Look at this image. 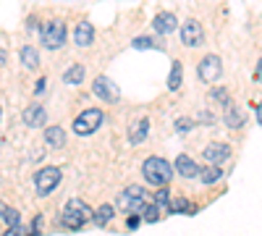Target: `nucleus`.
Returning a JSON list of instances; mask_svg holds the SVG:
<instances>
[{
  "mask_svg": "<svg viewBox=\"0 0 262 236\" xmlns=\"http://www.w3.org/2000/svg\"><path fill=\"white\" fill-rule=\"evenodd\" d=\"M92 92L97 95V97H102L105 102H116L118 97H121V92H118V87L107 79V76H97L95 79V87H92Z\"/></svg>",
  "mask_w": 262,
  "mask_h": 236,
  "instance_id": "1a4fd4ad",
  "label": "nucleus"
},
{
  "mask_svg": "<svg viewBox=\"0 0 262 236\" xmlns=\"http://www.w3.org/2000/svg\"><path fill=\"white\" fill-rule=\"evenodd\" d=\"M113 216H116V207L113 205H100L92 221H95V226H107V223L113 221Z\"/></svg>",
  "mask_w": 262,
  "mask_h": 236,
  "instance_id": "6ab92c4d",
  "label": "nucleus"
},
{
  "mask_svg": "<svg viewBox=\"0 0 262 236\" xmlns=\"http://www.w3.org/2000/svg\"><path fill=\"white\" fill-rule=\"evenodd\" d=\"M39 37H42V45H45L48 50H58L63 48L66 42V24L63 21H45V24L39 27Z\"/></svg>",
  "mask_w": 262,
  "mask_h": 236,
  "instance_id": "7ed1b4c3",
  "label": "nucleus"
},
{
  "mask_svg": "<svg viewBox=\"0 0 262 236\" xmlns=\"http://www.w3.org/2000/svg\"><path fill=\"white\" fill-rule=\"evenodd\" d=\"M257 81H262V58H259V63H257Z\"/></svg>",
  "mask_w": 262,
  "mask_h": 236,
  "instance_id": "473e14b6",
  "label": "nucleus"
},
{
  "mask_svg": "<svg viewBox=\"0 0 262 236\" xmlns=\"http://www.w3.org/2000/svg\"><path fill=\"white\" fill-rule=\"evenodd\" d=\"M223 121H226V126L228 128H242L244 126V113L236 108V105H226V113H223Z\"/></svg>",
  "mask_w": 262,
  "mask_h": 236,
  "instance_id": "2eb2a0df",
  "label": "nucleus"
},
{
  "mask_svg": "<svg viewBox=\"0 0 262 236\" xmlns=\"http://www.w3.org/2000/svg\"><path fill=\"white\" fill-rule=\"evenodd\" d=\"M152 45H155V42H152L149 37H137V39H134V48H137V50H147V48H152Z\"/></svg>",
  "mask_w": 262,
  "mask_h": 236,
  "instance_id": "bb28decb",
  "label": "nucleus"
},
{
  "mask_svg": "<svg viewBox=\"0 0 262 236\" xmlns=\"http://www.w3.org/2000/svg\"><path fill=\"white\" fill-rule=\"evenodd\" d=\"M45 142L53 147V149H60L66 144V134H63V128L60 126H50L45 128Z\"/></svg>",
  "mask_w": 262,
  "mask_h": 236,
  "instance_id": "dca6fc26",
  "label": "nucleus"
},
{
  "mask_svg": "<svg viewBox=\"0 0 262 236\" xmlns=\"http://www.w3.org/2000/svg\"><path fill=\"white\" fill-rule=\"evenodd\" d=\"M202 39H205V32H202V24L196 18H189L181 24V42L186 48H196V45H202Z\"/></svg>",
  "mask_w": 262,
  "mask_h": 236,
  "instance_id": "0eeeda50",
  "label": "nucleus"
},
{
  "mask_svg": "<svg viewBox=\"0 0 262 236\" xmlns=\"http://www.w3.org/2000/svg\"><path fill=\"white\" fill-rule=\"evenodd\" d=\"M100 123H102V111L100 108H90V111H84L74 121V132L79 137H90V134H95L97 128H100Z\"/></svg>",
  "mask_w": 262,
  "mask_h": 236,
  "instance_id": "39448f33",
  "label": "nucleus"
},
{
  "mask_svg": "<svg viewBox=\"0 0 262 236\" xmlns=\"http://www.w3.org/2000/svg\"><path fill=\"white\" fill-rule=\"evenodd\" d=\"M170 212H186V216H194L196 207H194V202L179 197V200H170Z\"/></svg>",
  "mask_w": 262,
  "mask_h": 236,
  "instance_id": "5701e85b",
  "label": "nucleus"
},
{
  "mask_svg": "<svg viewBox=\"0 0 262 236\" xmlns=\"http://www.w3.org/2000/svg\"><path fill=\"white\" fill-rule=\"evenodd\" d=\"M60 184V168L55 165H45L37 170L34 176V186H37V195H50V191Z\"/></svg>",
  "mask_w": 262,
  "mask_h": 236,
  "instance_id": "423d86ee",
  "label": "nucleus"
},
{
  "mask_svg": "<svg viewBox=\"0 0 262 236\" xmlns=\"http://www.w3.org/2000/svg\"><path fill=\"white\" fill-rule=\"evenodd\" d=\"M155 205H158V207H160V205H170V189H168V186H163V189L155 191Z\"/></svg>",
  "mask_w": 262,
  "mask_h": 236,
  "instance_id": "a878e982",
  "label": "nucleus"
},
{
  "mask_svg": "<svg viewBox=\"0 0 262 236\" xmlns=\"http://www.w3.org/2000/svg\"><path fill=\"white\" fill-rule=\"evenodd\" d=\"M45 84H48L45 79H39V81H37V87H34V90H37V92H45Z\"/></svg>",
  "mask_w": 262,
  "mask_h": 236,
  "instance_id": "2f4dec72",
  "label": "nucleus"
},
{
  "mask_svg": "<svg viewBox=\"0 0 262 236\" xmlns=\"http://www.w3.org/2000/svg\"><path fill=\"white\" fill-rule=\"evenodd\" d=\"M74 42L79 48H90L95 42V27L90 24V21H79L76 29H74Z\"/></svg>",
  "mask_w": 262,
  "mask_h": 236,
  "instance_id": "9d476101",
  "label": "nucleus"
},
{
  "mask_svg": "<svg viewBox=\"0 0 262 236\" xmlns=\"http://www.w3.org/2000/svg\"><path fill=\"white\" fill-rule=\"evenodd\" d=\"M257 121H259V123H262V102H259V105H257Z\"/></svg>",
  "mask_w": 262,
  "mask_h": 236,
  "instance_id": "72a5a7b5",
  "label": "nucleus"
},
{
  "mask_svg": "<svg viewBox=\"0 0 262 236\" xmlns=\"http://www.w3.org/2000/svg\"><path fill=\"white\" fill-rule=\"evenodd\" d=\"M221 176H223V168H221V165L200 168V179H202V184H215V181H221Z\"/></svg>",
  "mask_w": 262,
  "mask_h": 236,
  "instance_id": "412c9836",
  "label": "nucleus"
},
{
  "mask_svg": "<svg viewBox=\"0 0 262 236\" xmlns=\"http://www.w3.org/2000/svg\"><path fill=\"white\" fill-rule=\"evenodd\" d=\"M181 79H184V66H181V60H173L170 63V76H168V90L176 92L181 87Z\"/></svg>",
  "mask_w": 262,
  "mask_h": 236,
  "instance_id": "f3484780",
  "label": "nucleus"
},
{
  "mask_svg": "<svg viewBox=\"0 0 262 236\" xmlns=\"http://www.w3.org/2000/svg\"><path fill=\"white\" fill-rule=\"evenodd\" d=\"M176 128H179V132H191L194 121H191V118H179V121H176Z\"/></svg>",
  "mask_w": 262,
  "mask_h": 236,
  "instance_id": "c85d7f7f",
  "label": "nucleus"
},
{
  "mask_svg": "<svg viewBox=\"0 0 262 236\" xmlns=\"http://www.w3.org/2000/svg\"><path fill=\"white\" fill-rule=\"evenodd\" d=\"M147 128H149V121H147V118H142L139 123L131 126V132H128L131 144H139V142H144V137H147Z\"/></svg>",
  "mask_w": 262,
  "mask_h": 236,
  "instance_id": "aec40b11",
  "label": "nucleus"
},
{
  "mask_svg": "<svg viewBox=\"0 0 262 236\" xmlns=\"http://www.w3.org/2000/svg\"><path fill=\"white\" fill-rule=\"evenodd\" d=\"M3 236H21V228H18V226H16V228H8Z\"/></svg>",
  "mask_w": 262,
  "mask_h": 236,
  "instance_id": "7c9ffc66",
  "label": "nucleus"
},
{
  "mask_svg": "<svg viewBox=\"0 0 262 236\" xmlns=\"http://www.w3.org/2000/svg\"><path fill=\"white\" fill-rule=\"evenodd\" d=\"M92 218H95V210L86 205V202H81V200H69V202H66V207H63L60 223H63L66 228H71V231H79L86 221H92Z\"/></svg>",
  "mask_w": 262,
  "mask_h": 236,
  "instance_id": "f03ea898",
  "label": "nucleus"
},
{
  "mask_svg": "<svg viewBox=\"0 0 262 236\" xmlns=\"http://www.w3.org/2000/svg\"><path fill=\"white\" fill-rule=\"evenodd\" d=\"M142 174H144V179H147L152 186L163 189V186H168V181L173 179V168H170V163H168L165 158L152 155V158H147V160L142 163Z\"/></svg>",
  "mask_w": 262,
  "mask_h": 236,
  "instance_id": "f257e3e1",
  "label": "nucleus"
},
{
  "mask_svg": "<svg viewBox=\"0 0 262 236\" xmlns=\"http://www.w3.org/2000/svg\"><path fill=\"white\" fill-rule=\"evenodd\" d=\"M221 66H223V63H221V58H217V55H205L202 63L196 66V74H200L202 81L212 84V81L221 79Z\"/></svg>",
  "mask_w": 262,
  "mask_h": 236,
  "instance_id": "6e6552de",
  "label": "nucleus"
},
{
  "mask_svg": "<svg viewBox=\"0 0 262 236\" xmlns=\"http://www.w3.org/2000/svg\"><path fill=\"white\" fill-rule=\"evenodd\" d=\"M210 97H212V100H217V102H226V105H228V92H226L223 87H221V90H212V92H210Z\"/></svg>",
  "mask_w": 262,
  "mask_h": 236,
  "instance_id": "cd10ccee",
  "label": "nucleus"
},
{
  "mask_svg": "<svg viewBox=\"0 0 262 236\" xmlns=\"http://www.w3.org/2000/svg\"><path fill=\"white\" fill-rule=\"evenodd\" d=\"M116 207L128 212V216H139V212L144 210V189L142 186H128L126 191H121Z\"/></svg>",
  "mask_w": 262,
  "mask_h": 236,
  "instance_id": "20e7f679",
  "label": "nucleus"
},
{
  "mask_svg": "<svg viewBox=\"0 0 262 236\" xmlns=\"http://www.w3.org/2000/svg\"><path fill=\"white\" fill-rule=\"evenodd\" d=\"M0 218H3L11 228H16V226H18V212H16L11 205H6V202H0Z\"/></svg>",
  "mask_w": 262,
  "mask_h": 236,
  "instance_id": "b1692460",
  "label": "nucleus"
},
{
  "mask_svg": "<svg viewBox=\"0 0 262 236\" xmlns=\"http://www.w3.org/2000/svg\"><path fill=\"white\" fill-rule=\"evenodd\" d=\"M45 118H48V113H45V108H42V105H29V108L24 111V123L27 126H42L45 123Z\"/></svg>",
  "mask_w": 262,
  "mask_h": 236,
  "instance_id": "4468645a",
  "label": "nucleus"
},
{
  "mask_svg": "<svg viewBox=\"0 0 262 236\" xmlns=\"http://www.w3.org/2000/svg\"><path fill=\"white\" fill-rule=\"evenodd\" d=\"M0 66H6V53L0 50Z\"/></svg>",
  "mask_w": 262,
  "mask_h": 236,
  "instance_id": "f704fd0d",
  "label": "nucleus"
},
{
  "mask_svg": "<svg viewBox=\"0 0 262 236\" xmlns=\"http://www.w3.org/2000/svg\"><path fill=\"white\" fill-rule=\"evenodd\" d=\"M176 170H179L184 179H194L196 174H200V165H196L189 155H179L176 158Z\"/></svg>",
  "mask_w": 262,
  "mask_h": 236,
  "instance_id": "ddd939ff",
  "label": "nucleus"
},
{
  "mask_svg": "<svg viewBox=\"0 0 262 236\" xmlns=\"http://www.w3.org/2000/svg\"><path fill=\"white\" fill-rule=\"evenodd\" d=\"M160 218V207L158 205H147L144 210H142V221H147V223H155Z\"/></svg>",
  "mask_w": 262,
  "mask_h": 236,
  "instance_id": "393cba45",
  "label": "nucleus"
},
{
  "mask_svg": "<svg viewBox=\"0 0 262 236\" xmlns=\"http://www.w3.org/2000/svg\"><path fill=\"white\" fill-rule=\"evenodd\" d=\"M139 223H142V216H128V221H126V226H128L131 231H137Z\"/></svg>",
  "mask_w": 262,
  "mask_h": 236,
  "instance_id": "c756f323",
  "label": "nucleus"
},
{
  "mask_svg": "<svg viewBox=\"0 0 262 236\" xmlns=\"http://www.w3.org/2000/svg\"><path fill=\"white\" fill-rule=\"evenodd\" d=\"M228 155H231V147H228V144H221V142H212V144H207V149H205V160H210L212 165H221Z\"/></svg>",
  "mask_w": 262,
  "mask_h": 236,
  "instance_id": "f8f14e48",
  "label": "nucleus"
},
{
  "mask_svg": "<svg viewBox=\"0 0 262 236\" xmlns=\"http://www.w3.org/2000/svg\"><path fill=\"white\" fill-rule=\"evenodd\" d=\"M152 27H155L158 34H170L173 29L179 27V18L173 16L170 11H163V13H158L155 18H152Z\"/></svg>",
  "mask_w": 262,
  "mask_h": 236,
  "instance_id": "9b49d317",
  "label": "nucleus"
},
{
  "mask_svg": "<svg viewBox=\"0 0 262 236\" xmlns=\"http://www.w3.org/2000/svg\"><path fill=\"white\" fill-rule=\"evenodd\" d=\"M81 79H84V66H81V63H74V66L66 69V74H63V81L69 84V87H76V84H81Z\"/></svg>",
  "mask_w": 262,
  "mask_h": 236,
  "instance_id": "a211bd4d",
  "label": "nucleus"
},
{
  "mask_svg": "<svg viewBox=\"0 0 262 236\" xmlns=\"http://www.w3.org/2000/svg\"><path fill=\"white\" fill-rule=\"evenodd\" d=\"M21 63H24L27 69H37V66H39V55H37V50H34L32 45L21 48Z\"/></svg>",
  "mask_w": 262,
  "mask_h": 236,
  "instance_id": "4be33fe9",
  "label": "nucleus"
}]
</instances>
